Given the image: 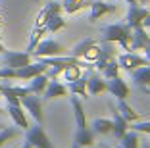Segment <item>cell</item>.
<instances>
[{"instance_id": "12", "label": "cell", "mask_w": 150, "mask_h": 148, "mask_svg": "<svg viewBox=\"0 0 150 148\" xmlns=\"http://www.w3.org/2000/svg\"><path fill=\"white\" fill-rule=\"evenodd\" d=\"M60 12H62V2H48V4L39 12V16H37V19H35V27H44V23L48 21L54 13H60Z\"/></svg>"}, {"instance_id": "26", "label": "cell", "mask_w": 150, "mask_h": 148, "mask_svg": "<svg viewBox=\"0 0 150 148\" xmlns=\"http://www.w3.org/2000/svg\"><path fill=\"white\" fill-rule=\"evenodd\" d=\"M64 27H66V19H64L60 13H54L52 18L44 23V29H46V33H56V31L64 29Z\"/></svg>"}, {"instance_id": "28", "label": "cell", "mask_w": 150, "mask_h": 148, "mask_svg": "<svg viewBox=\"0 0 150 148\" xmlns=\"http://www.w3.org/2000/svg\"><path fill=\"white\" fill-rule=\"evenodd\" d=\"M46 33V29L44 27H33V31H31V39H29V44H27V50L25 52H29L31 54L33 50H35V46L42 40V35Z\"/></svg>"}, {"instance_id": "33", "label": "cell", "mask_w": 150, "mask_h": 148, "mask_svg": "<svg viewBox=\"0 0 150 148\" xmlns=\"http://www.w3.org/2000/svg\"><path fill=\"white\" fill-rule=\"evenodd\" d=\"M142 27H144V29H148V27H150V13L142 19Z\"/></svg>"}, {"instance_id": "13", "label": "cell", "mask_w": 150, "mask_h": 148, "mask_svg": "<svg viewBox=\"0 0 150 148\" xmlns=\"http://www.w3.org/2000/svg\"><path fill=\"white\" fill-rule=\"evenodd\" d=\"M8 113H10V118H12V121L16 123V127H19L23 131L29 129V121H27V115L23 112L21 104H8Z\"/></svg>"}, {"instance_id": "7", "label": "cell", "mask_w": 150, "mask_h": 148, "mask_svg": "<svg viewBox=\"0 0 150 148\" xmlns=\"http://www.w3.org/2000/svg\"><path fill=\"white\" fill-rule=\"evenodd\" d=\"M117 64H119V67H123L127 71H133V69H137V67H141V65L150 64V60L139 56L137 52H123L117 58Z\"/></svg>"}, {"instance_id": "10", "label": "cell", "mask_w": 150, "mask_h": 148, "mask_svg": "<svg viewBox=\"0 0 150 148\" xmlns=\"http://www.w3.org/2000/svg\"><path fill=\"white\" fill-rule=\"evenodd\" d=\"M0 94L6 98L8 104H21V96L29 94V89L27 87H10V85H2L0 89Z\"/></svg>"}, {"instance_id": "37", "label": "cell", "mask_w": 150, "mask_h": 148, "mask_svg": "<svg viewBox=\"0 0 150 148\" xmlns=\"http://www.w3.org/2000/svg\"><path fill=\"white\" fill-rule=\"evenodd\" d=\"M141 148H150V142H148V140H146V142H144V144H142V146H141Z\"/></svg>"}, {"instance_id": "24", "label": "cell", "mask_w": 150, "mask_h": 148, "mask_svg": "<svg viewBox=\"0 0 150 148\" xmlns=\"http://www.w3.org/2000/svg\"><path fill=\"white\" fill-rule=\"evenodd\" d=\"M91 131L94 135H108L112 133V119H106V118H96L91 125Z\"/></svg>"}, {"instance_id": "30", "label": "cell", "mask_w": 150, "mask_h": 148, "mask_svg": "<svg viewBox=\"0 0 150 148\" xmlns=\"http://www.w3.org/2000/svg\"><path fill=\"white\" fill-rule=\"evenodd\" d=\"M81 69H83V67H81V65H69V67H66V69L62 71V75H64V81H67V83H69V81H75V79L77 77H81Z\"/></svg>"}, {"instance_id": "21", "label": "cell", "mask_w": 150, "mask_h": 148, "mask_svg": "<svg viewBox=\"0 0 150 148\" xmlns=\"http://www.w3.org/2000/svg\"><path fill=\"white\" fill-rule=\"evenodd\" d=\"M141 140H139V133L135 129H131V131H125L123 135H121V139H119V146L121 148H139L141 146Z\"/></svg>"}, {"instance_id": "8", "label": "cell", "mask_w": 150, "mask_h": 148, "mask_svg": "<svg viewBox=\"0 0 150 148\" xmlns=\"http://www.w3.org/2000/svg\"><path fill=\"white\" fill-rule=\"evenodd\" d=\"M150 13V10H146V8H142V6H139V2H129V12H127V25L131 27V29H135V27H139V25H142V19L146 18Z\"/></svg>"}, {"instance_id": "1", "label": "cell", "mask_w": 150, "mask_h": 148, "mask_svg": "<svg viewBox=\"0 0 150 148\" xmlns=\"http://www.w3.org/2000/svg\"><path fill=\"white\" fill-rule=\"evenodd\" d=\"M19 100H21V108L25 110V112L31 113V118L35 119L39 125H42V121H44V113H42V100H40V96H39V94H33V92H29V94L21 96Z\"/></svg>"}, {"instance_id": "23", "label": "cell", "mask_w": 150, "mask_h": 148, "mask_svg": "<svg viewBox=\"0 0 150 148\" xmlns=\"http://www.w3.org/2000/svg\"><path fill=\"white\" fill-rule=\"evenodd\" d=\"M73 142H77L79 146H93V142H94V133L91 131V127L81 129V131H75Z\"/></svg>"}, {"instance_id": "15", "label": "cell", "mask_w": 150, "mask_h": 148, "mask_svg": "<svg viewBox=\"0 0 150 148\" xmlns=\"http://www.w3.org/2000/svg\"><path fill=\"white\" fill-rule=\"evenodd\" d=\"M127 129H129V121H125V118L117 112V108L114 106V108H112V133H114V137L119 140L121 135H123Z\"/></svg>"}, {"instance_id": "4", "label": "cell", "mask_w": 150, "mask_h": 148, "mask_svg": "<svg viewBox=\"0 0 150 148\" xmlns=\"http://www.w3.org/2000/svg\"><path fill=\"white\" fill-rule=\"evenodd\" d=\"M25 140H29L33 148H54L50 139H48V135L44 133L42 125H39V123L25 131Z\"/></svg>"}, {"instance_id": "9", "label": "cell", "mask_w": 150, "mask_h": 148, "mask_svg": "<svg viewBox=\"0 0 150 148\" xmlns=\"http://www.w3.org/2000/svg\"><path fill=\"white\" fill-rule=\"evenodd\" d=\"M46 67H48V65H44L40 60L35 62V64H27V65H23V67H18V69H16V79L29 81V79H33L35 75L44 73V71H46Z\"/></svg>"}, {"instance_id": "2", "label": "cell", "mask_w": 150, "mask_h": 148, "mask_svg": "<svg viewBox=\"0 0 150 148\" xmlns=\"http://www.w3.org/2000/svg\"><path fill=\"white\" fill-rule=\"evenodd\" d=\"M31 64V54L29 52H18V50H4L0 54V65L6 67H23V65Z\"/></svg>"}, {"instance_id": "29", "label": "cell", "mask_w": 150, "mask_h": 148, "mask_svg": "<svg viewBox=\"0 0 150 148\" xmlns=\"http://www.w3.org/2000/svg\"><path fill=\"white\" fill-rule=\"evenodd\" d=\"M115 75H119V64H117L115 58H112V60L104 65V69H102V77H104V79H112V77H115Z\"/></svg>"}, {"instance_id": "6", "label": "cell", "mask_w": 150, "mask_h": 148, "mask_svg": "<svg viewBox=\"0 0 150 148\" xmlns=\"http://www.w3.org/2000/svg\"><path fill=\"white\" fill-rule=\"evenodd\" d=\"M106 91L110 92L112 96H115L117 100H125L129 96V85L125 83L119 75H115V77H112V79H106Z\"/></svg>"}, {"instance_id": "43", "label": "cell", "mask_w": 150, "mask_h": 148, "mask_svg": "<svg viewBox=\"0 0 150 148\" xmlns=\"http://www.w3.org/2000/svg\"><path fill=\"white\" fill-rule=\"evenodd\" d=\"M0 113H2V108H0Z\"/></svg>"}, {"instance_id": "16", "label": "cell", "mask_w": 150, "mask_h": 148, "mask_svg": "<svg viewBox=\"0 0 150 148\" xmlns=\"http://www.w3.org/2000/svg\"><path fill=\"white\" fill-rule=\"evenodd\" d=\"M129 73H131L133 83L137 85V87H141V89H148L150 87V64L141 65V67L129 71Z\"/></svg>"}, {"instance_id": "34", "label": "cell", "mask_w": 150, "mask_h": 148, "mask_svg": "<svg viewBox=\"0 0 150 148\" xmlns=\"http://www.w3.org/2000/svg\"><path fill=\"white\" fill-rule=\"evenodd\" d=\"M142 50H144V54H146V58H148L150 60V40H148V44H146L144 48H142Z\"/></svg>"}, {"instance_id": "42", "label": "cell", "mask_w": 150, "mask_h": 148, "mask_svg": "<svg viewBox=\"0 0 150 148\" xmlns=\"http://www.w3.org/2000/svg\"><path fill=\"white\" fill-rule=\"evenodd\" d=\"M115 148H121V146H119V144H117V146H115Z\"/></svg>"}, {"instance_id": "14", "label": "cell", "mask_w": 150, "mask_h": 148, "mask_svg": "<svg viewBox=\"0 0 150 148\" xmlns=\"http://www.w3.org/2000/svg\"><path fill=\"white\" fill-rule=\"evenodd\" d=\"M66 94H67V87L64 83H60V81H56V79H50L46 89L42 91V98H46V100L60 98V96H66Z\"/></svg>"}, {"instance_id": "25", "label": "cell", "mask_w": 150, "mask_h": 148, "mask_svg": "<svg viewBox=\"0 0 150 148\" xmlns=\"http://www.w3.org/2000/svg\"><path fill=\"white\" fill-rule=\"evenodd\" d=\"M96 42H98V40H94V39H85V40H81L79 44H75V46H73V50H71V56H75V58H83L85 54H87Z\"/></svg>"}, {"instance_id": "17", "label": "cell", "mask_w": 150, "mask_h": 148, "mask_svg": "<svg viewBox=\"0 0 150 148\" xmlns=\"http://www.w3.org/2000/svg\"><path fill=\"white\" fill-rule=\"evenodd\" d=\"M71 100V108H73V115H75V125H77V131H81V129H87V119H85V108H83V104H81V100L77 98V96H71L69 98Z\"/></svg>"}, {"instance_id": "40", "label": "cell", "mask_w": 150, "mask_h": 148, "mask_svg": "<svg viewBox=\"0 0 150 148\" xmlns=\"http://www.w3.org/2000/svg\"><path fill=\"white\" fill-rule=\"evenodd\" d=\"M71 148H83V146H79L77 142H73V146H71Z\"/></svg>"}, {"instance_id": "22", "label": "cell", "mask_w": 150, "mask_h": 148, "mask_svg": "<svg viewBox=\"0 0 150 148\" xmlns=\"http://www.w3.org/2000/svg\"><path fill=\"white\" fill-rule=\"evenodd\" d=\"M115 108H117V112L125 118V121H129V123L139 121V119H141L139 112H135V110H133V108H131V106H129L125 100H117V106H115Z\"/></svg>"}, {"instance_id": "11", "label": "cell", "mask_w": 150, "mask_h": 148, "mask_svg": "<svg viewBox=\"0 0 150 148\" xmlns=\"http://www.w3.org/2000/svg\"><path fill=\"white\" fill-rule=\"evenodd\" d=\"M114 10H115V6L108 4L104 0H91V16H88V19L94 23V21H98L102 16H106V13L114 12Z\"/></svg>"}, {"instance_id": "35", "label": "cell", "mask_w": 150, "mask_h": 148, "mask_svg": "<svg viewBox=\"0 0 150 148\" xmlns=\"http://www.w3.org/2000/svg\"><path fill=\"white\" fill-rule=\"evenodd\" d=\"M21 148H33V146H31V142H29V140H25V142H23V146H21Z\"/></svg>"}, {"instance_id": "31", "label": "cell", "mask_w": 150, "mask_h": 148, "mask_svg": "<svg viewBox=\"0 0 150 148\" xmlns=\"http://www.w3.org/2000/svg\"><path fill=\"white\" fill-rule=\"evenodd\" d=\"M16 135H18V129L16 127H2V131H0V146L6 144L10 139H13Z\"/></svg>"}, {"instance_id": "18", "label": "cell", "mask_w": 150, "mask_h": 148, "mask_svg": "<svg viewBox=\"0 0 150 148\" xmlns=\"http://www.w3.org/2000/svg\"><path fill=\"white\" fill-rule=\"evenodd\" d=\"M106 91V79L96 73H91L87 77V92L88 94H100Z\"/></svg>"}, {"instance_id": "20", "label": "cell", "mask_w": 150, "mask_h": 148, "mask_svg": "<svg viewBox=\"0 0 150 148\" xmlns=\"http://www.w3.org/2000/svg\"><path fill=\"white\" fill-rule=\"evenodd\" d=\"M31 83L27 85V89H29V92H33V94H42V91L46 89V85H48V75L46 73H39L35 75L33 79H29Z\"/></svg>"}, {"instance_id": "39", "label": "cell", "mask_w": 150, "mask_h": 148, "mask_svg": "<svg viewBox=\"0 0 150 148\" xmlns=\"http://www.w3.org/2000/svg\"><path fill=\"white\" fill-rule=\"evenodd\" d=\"M142 91H144V92H146V94H148V96H150V87H148V89H142Z\"/></svg>"}, {"instance_id": "41", "label": "cell", "mask_w": 150, "mask_h": 148, "mask_svg": "<svg viewBox=\"0 0 150 148\" xmlns=\"http://www.w3.org/2000/svg\"><path fill=\"white\" fill-rule=\"evenodd\" d=\"M0 27H2V19H0Z\"/></svg>"}, {"instance_id": "27", "label": "cell", "mask_w": 150, "mask_h": 148, "mask_svg": "<svg viewBox=\"0 0 150 148\" xmlns=\"http://www.w3.org/2000/svg\"><path fill=\"white\" fill-rule=\"evenodd\" d=\"M85 6H91V0H64L62 2V10H66L67 13H75L79 12Z\"/></svg>"}, {"instance_id": "36", "label": "cell", "mask_w": 150, "mask_h": 148, "mask_svg": "<svg viewBox=\"0 0 150 148\" xmlns=\"http://www.w3.org/2000/svg\"><path fill=\"white\" fill-rule=\"evenodd\" d=\"M4 50H6V48H4V44H2V40H0V54L4 52Z\"/></svg>"}, {"instance_id": "5", "label": "cell", "mask_w": 150, "mask_h": 148, "mask_svg": "<svg viewBox=\"0 0 150 148\" xmlns=\"http://www.w3.org/2000/svg\"><path fill=\"white\" fill-rule=\"evenodd\" d=\"M64 52V46L58 40L54 39H44L40 40L39 44L35 46V50H33V56L37 58H48V56H60V54Z\"/></svg>"}, {"instance_id": "19", "label": "cell", "mask_w": 150, "mask_h": 148, "mask_svg": "<svg viewBox=\"0 0 150 148\" xmlns=\"http://www.w3.org/2000/svg\"><path fill=\"white\" fill-rule=\"evenodd\" d=\"M87 77H88V73L77 77L75 81H69V83L66 85L67 92H71V94H75V96H85V98H87V94H88L87 92Z\"/></svg>"}, {"instance_id": "38", "label": "cell", "mask_w": 150, "mask_h": 148, "mask_svg": "<svg viewBox=\"0 0 150 148\" xmlns=\"http://www.w3.org/2000/svg\"><path fill=\"white\" fill-rule=\"evenodd\" d=\"M125 2H144V0H125Z\"/></svg>"}, {"instance_id": "32", "label": "cell", "mask_w": 150, "mask_h": 148, "mask_svg": "<svg viewBox=\"0 0 150 148\" xmlns=\"http://www.w3.org/2000/svg\"><path fill=\"white\" fill-rule=\"evenodd\" d=\"M131 129H135L137 133H150V121H141V123H135V121H133Z\"/></svg>"}, {"instance_id": "3", "label": "cell", "mask_w": 150, "mask_h": 148, "mask_svg": "<svg viewBox=\"0 0 150 148\" xmlns=\"http://www.w3.org/2000/svg\"><path fill=\"white\" fill-rule=\"evenodd\" d=\"M131 27L127 23H112V25H106L102 29V39L100 40H108V42H119L121 39L131 35Z\"/></svg>"}]
</instances>
